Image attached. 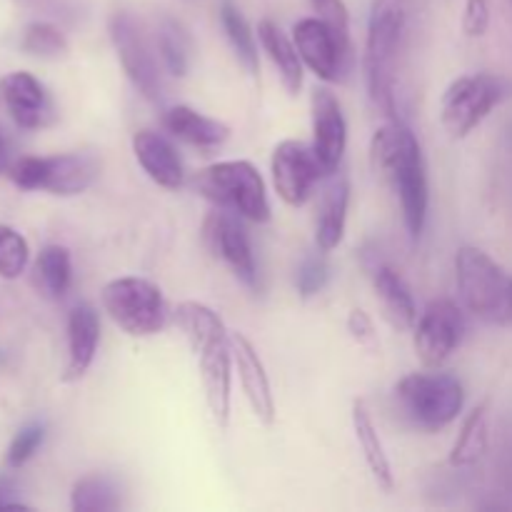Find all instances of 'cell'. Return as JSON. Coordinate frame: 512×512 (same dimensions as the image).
Wrapping results in <instances>:
<instances>
[{
	"mask_svg": "<svg viewBox=\"0 0 512 512\" xmlns=\"http://www.w3.org/2000/svg\"><path fill=\"white\" fill-rule=\"evenodd\" d=\"M373 170L398 193L408 235L418 240L428 220V165L413 130L400 118H390L370 140Z\"/></svg>",
	"mask_w": 512,
	"mask_h": 512,
	"instance_id": "cell-1",
	"label": "cell"
},
{
	"mask_svg": "<svg viewBox=\"0 0 512 512\" xmlns=\"http://www.w3.org/2000/svg\"><path fill=\"white\" fill-rule=\"evenodd\" d=\"M408 28V0H373L365 40V80L375 108L385 118H398L395 110V55Z\"/></svg>",
	"mask_w": 512,
	"mask_h": 512,
	"instance_id": "cell-2",
	"label": "cell"
},
{
	"mask_svg": "<svg viewBox=\"0 0 512 512\" xmlns=\"http://www.w3.org/2000/svg\"><path fill=\"white\" fill-rule=\"evenodd\" d=\"M455 280L468 313L490 325H512V275L498 260L463 245L455 255Z\"/></svg>",
	"mask_w": 512,
	"mask_h": 512,
	"instance_id": "cell-3",
	"label": "cell"
},
{
	"mask_svg": "<svg viewBox=\"0 0 512 512\" xmlns=\"http://www.w3.org/2000/svg\"><path fill=\"white\" fill-rule=\"evenodd\" d=\"M193 188L218 205L220 210L240 215L253 223H268L270 200L260 170L250 160H223L198 170Z\"/></svg>",
	"mask_w": 512,
	"mask_h": 512,
	"instance_id": "cell-4",
	"label": "cell"
},
{
	"mask_svg": "<svg viewBox=\"0 0 512 512\" xmlns=\"http://www.w3.org/2000/svg\"><path fill=\"white\" fill-rule=\"evenodd\" d=\"M395 400L413 428L440 433L463 413L465 388L450 373H410L395 385Z\"/></svg>",
	"mask_w": 512,
	"mask_h": 512,
	"instance_id": "cell-5",
	"label": "cell"
},
{
	"mask_svg": "<svg viewBox=\"0 0 512 512\" xmlns=\"http://www.w3.org/2000/svg\"><path fill=\"white\" fill-rule=\"evenodd\" d=\"M105 313L130 338H150L158 335L168 323V305L163 290L148 278L125 275L105 283L103 293Z\"/></svg>",
	"mask_w": 512,
	"mask_h": 512,
	"instance_id": "cell-6",
	"label": "cell"
},
{
	"mask_svg": "<svg viewBox=\"0 0 512 512\" xmlns=\"http://www.w3.org/2000/svg\"><path fill=\"white\" fill-rule=\"evenodd\" d=\"M512 85L503 75L470 73L460 75L440 100V123L450 138H468L505 98H510Z\"/></svg>",
	"mask_w": 512,
	"mask_h": 512,
	"instance_id": "cell-7",
	"label": "cell"
},
{
	"mask_svg": "<svg viewBox=\"0 0 512 512\" xmlns=\"http://www.w3.org/2000/svg\"><path fill=\"white\" fill-rule=\"evenodd\" d=\"M100 163L90 153H60V155H25L8 165V178L20 190H43V193L80 195L95 183Z\"/></svg>",
	"mask_w": 512,
	"mask_h": 512,
	"instance_id": "cell-8",
	"label": "cell"
},
{
	"mask_svg": "<svg viewBox=\"0 0 512 512\" xmlns=\"http://www.w3.org/2000/svg\"><path fill=\"white\" fill-rule=\"evenodd\" d=\"M108 30L115 53H118L120 65H123L130 83L150 103H160L163 100V80H160L158 63H155L148 38H145L135 15H130L128 10H118L110 18Z\"/></svg>",
	"mask_w": 512,
	"mask_h": 512,
	"instance_id": "cell-9",
	"label": "cell"
},
{
	"mask_svg": "<svg viewBox=\"0 0 512 512\" xmlns=\"http://www.w3.org/2000/svg\"><path fill=\"white\" fill-rule=\"evenodd\" d=\"M465 315L453 300H433L415 323V353L420 363L430 370H438L465 338Z\"/></svg>",
	"mask_w": 512,
	"mask_h": 512,
	"instance_id": "cell-10",
	"label": "cell"
},
{
	"mask_svg": "<svg viewBox=\"0 0 512 512\" xmlns=\"http://www.w3.org/2000/svg\"><path fill=\"white\" fill-rule=\"evenodd\" d=\"M293 43L298 48L303 65H308L325 83H338L348 73L353 45L345 43L325 20L303 18L293 25Z\"/></svg>",
	"mask_w": 512,
	"mask_h": 512,
	"instance_id": "cell-11",
	"label": "cell"
},
{
	"mask_svg": "<svg viewBox=\"0 0 512 512\" xmlns=\"http://www.w3.org/2000/svg\"><path fill=\"white\" fill-rule=\"evenodd\" d=\"M270 173H273L275 193L290 208H300L308 203L318 180L325 175L315 158L313 145L303 143V140H283L275 145L273 158H270Z\"/></svg>",
	"mask_w": 512,
	"mask_h": 512,
	"instance_id": "cell-12",
	"label": "cell"
},
{
	"mask_svg": "<svg viewBox=\"0 0 512 512\" xmlns=\"http://www.w3.org/2000/svg\"><path fill=\"white\" fill-rule=\"evenodd\" d=\"M310 120H313V153L323 173L333 175L340 170L345 148H348V123L335 93L328 88H315L310 95Z\"/></svg>",
	"mask_w": 512,
	"mask_h": 512,
	"instance_id": "cell-13",
	"label": "cell"
},
{
	"mask_svg": "<svg viewBox=\"0 0 512 512\" xmlns=\"http://www.w3.org/2000/svg\"><path fill=\"white\" fill-rule=\"evenodd\" d=\"M200 365V380H203L205 403L218 428H228L230 423V375H233V343L230 335L223 333L210 338L208 343L193 350Z\"/></svg>",
	"mask_w": 512,
	"mask_h": 512,
	"instance_id": "cell-14",
	"label": "cell"
},
{
	"mask_svg": "<svg viewBox=\"0 0 512 512\" xmlns=\"http://www.w3.org/2000/svg\"><path fill=\"white\" fill-rule=\"evenodd\" d=\"M205 235H208L210 248L223 258V263L233 270L235 278L248 288H258V263H255L248 230L240 223V215L228 213V210L213 213L205 223Z\"/></svg>",
	"mask_w": 512,
	"mask_h": 512,
	"instance_id": "cell-15",
	"label": "cell"
},
{
	"mask_svg": "<svg viewBox=\"0 0 512 512\" xmlns=\"http://www.w3.org/2000/svg\"><path fill=\"white\" fill-rule=\"evenodd\" d=\"M0 98L18 128L38 130L53 123L55 110L48 90L35 75L25 70H15L0 78Z\"/></svg>",
	"mask_w": 512,
	"mask_h": 512,
	"instance_id": "cell-16",
	"label": "cell"
},
{
	"mask_svg": "<svg viewBox=\"0 0 512 512\" xmlns=\"http://www.w3.org/2000/svg\"><path fill=\"white\" fill-rule=\"evenodd\" d=\"M230 343H233V358L235 365H238L240 385H243V393L245 400L250 403V410H253L255 418L263 425H273L275 398L273 388H270V378L265 373L263 358H260L255 345L245 335L233 333L230 335Z\"/></svg>",
	"mask_w": 512,
	"mask_h": 512,
	"instance_id": "cell-17",
	"label": "cell"
},
{
	"mask_svg": "<svg viewBox=\"0 0 512 512\" xmlns=\"http://www.w3.org/2000/svg\"><path fill=\"white\" fill-rule=\"evenodd\" d=\"M133 153L143 173L165 190H180L185 185V168L178 150L165 135L155 130H140L133 135Z\"/></svg>",
	"mask_w": 512,
	"mask_h": 512,
	"instance_id": "cell-18",
	"label": "cell"
},
{
	"mask_svg": "<svg viewBox=\"0 0 512 512\" xmlns=\"http://www.w3.org/2000/svg\"><path fill=\"white\" fill-rule=\"evenodd\" d=\"M100 343V320L93 305L78 303L68 315V360H65V383L83 378L93 365Z\"/></svg>",
	"mask_w": 512,
	"mask_h": 512,
	"instance_id": "cell-19",
	"label": "cell"
},
{
	"mask_svg": "<svg viewBox=\"0 0 512 512\" xmlns=\"http://www.w3.org/2000/svg\"><path fill=\"white\" fill-rule=\"evenodd\" d=\"M348 208H350V180L348 175L338 173L330 175L328 185L320 198L318 220H315V243L318 250L330 253L338 248L345 238V225H348Z\"/></svg>",
	"mask_w": 512,
	"mask_h": 512,
	"instance_id": "cell-20",
	"label": "cell"
},
{
	"mask_svg": "<svg viewBox=\"0 0 512 512\" xmlns=\"http://www.w3.org/2000/svg\"><path fill=\"white\" fill-rule=\"evenodd\" d=\"M368 275L373 280V288L378 293L380 303H383V310L390 323L398 330L415 328L418 308H415L413 293H410V285L405 283L403 275L393 265L383 263V260H375V265L368 268Z\"/></svg>",
	"mask_w": 512,
	"mask_h": 512,
	"instance_id": "cell-21",
	"label": "cell"
},
{
	"mask_svg": "<svg viewBox=\"0 0 512 512\" xmlns=\"http://www.w3.org/2000/svg\"><path fill=\"white\" fill-rule=\"evenodd\" d=\"M163 125L173 138L195 148H218L230 138V128L223 120L208 118L190 105H173L165 110Z\"/></svg>",
	"mask_w": 512,
	"mask_h": 512,
	"instance_id": "cell-22",
	"label": "cell"
},
{
	"mask_svg": "<svg viewBox=\"0 0 512 512\" xmlns=\"http://www.w3.org/2000/svg\"><path fill=\"white\" fill-rule=\"evenodd\" d=\"M258 40L265 53H268L270 63L278 68L285 90L290 95H298L300 88H303V58H300L293 38H288L273 20L265 18L258 23Z\"/></svg>",
	"mask_w": 512,
	"mask_h": 512,
	"instance_id": "cell-23",
	"label": "cell"
},
{
	"mask_svg": "<svg viewBox=\"0 0 512 512\" xmlns=\"http://www.w3.org/2000/svg\"><path fill=\"white\" fill-rule=\"evenodd\" d=\"M353 430H355V438H358L360 443V450H363V458H365V465H368L370 475H373L375 483H378L380 488L390 493V490L395 488L393 465H390V458L388 453H385L383 440H380L378 428H375L373 418H370L363 400H355L353 403Z\"/></svg>",
	"mask_w": 512,
	"mask_h": 512,
	"instance_id": "cell-24",
	"label": "cell"
},
{
	"mask_svg": "<svg viewBox=\"0 0 512 512\" xmlns=\"http://www.w3.org/2000/svg\"><path fill=\"white\" fill-rule=\"evenodd\" d=\"M220 23H223L225 35H228V43L233 48L238 63L248 70L250 75H258L260 70V55H258V43H255V33L250 28L248 18L243 15V10L238 8V3L233 0H220Z\"/></svg>",
	"mask_w": 512,
	"mask_h": 512,
	"instance_id": "cell-25",
	"label": "cell"
},
{
	"mask_svg": "<svg viewBox=\"0 0 512 512\" xmlns=\"http://www.w3.org/2000/svg\"><path fill=\"white\" fill-rule=\"evenodd\" d=\"M488 413L490 403L483 400L480 405H475L473 410L465 418L463 428H460L458 440L453 445V453H450V465L455 468H468V465H475L488 450Z\"/></svg>",
	"mask_w": 512,
	"mask_h": 512,
	"instance_id": "cell-26",
	"label": "cell"
},
{
	"mask_svg": "<svg viewBox=\"0 0 512 512\" xmlns=\"http://www.w3.org/2000/svg\"><path fill=\"white\" fill-rule=\"evenodd\" d=\"M158 53L163 65L168 68L170 75L175 78H185L193 63V38H190L188 30L183 28V23L173 18H163L158 23Z\"/></svg>",
	"mask_w": 512,
	"mask_h": 512,
	"instance_id": "cell-27",
	"label": "cell"
},
{
	"mask_svg": "<svg viewBox=\"0 0 512 512\" xmlns=\"http://www.w3.org/2000/svg\"><path fill=\"white\" fill-rule=\"evenodd\" d=\"M175 318H178V328L183 330L190 350L208 343L210 338H218V335L228 333L223 318L210 305L198 303V300H185V303H180L178 310H175Z\"/></svg>",
	"mask_w": 512,
	"mask_h": 512,
	"instance_id": "cell-28",
	"label": "cell"
},
{
	"mask_svg": "<svg viewBox=\"0 0 512 512\" xmlns=\"http://www.w3.org/2000/svg\"><path fill=\"white\" fill-rule=\"evenodd\" d=\"M38 283L48 298H63L73 285V258L63 245H45L35 263Z\"/></svg>",
	"mask_w": 512,
	"mask_h": 512,
	"instance_id": "cell-29",
	"label": "cell"
},
{
	"mask_svg": "<svg viewBox=\"0 0 512 512\" xmlns=\"http://www.w3.org/2000/svg\"><path fill=\"white\" fill-rule=\"evenodd\" d=\"M70 508L75 512H110L120 508V488L108 475H85L73 485Z\"/></svg>",
	"mask_w": 512,
	"mask_h": 512,
	"instance_id": "cell-30",
	"label": "cell"
},
{
	"mask_svg": "<svg viewBox=\"0 0 512 512\" xmlns=\"http://www.w3.org/2000/svg\"><path fill=\"white\" fill-rule=\"evenodd\" d=\"M20 48L28 55H35V58L43 60H60L68 55V38L60 28H55L53 23H45V20H38V23H30L28 28L23 30V38H20Z\"/></svg>",
	"mask_w": 512,
	"mask_h": 512,
	"instance_id": "cell-31",
	"label": "cell"
},
{
	"mask_svg": "<svg viewBox=\"0 0 512 512\" xmlns=\"http://www.w3.org/2000/svg\"><path fill=\"white\" fill-rule=\"evenodd\" d=\"M28 260V240L10 225H0V278H20L28 268Z\"/></svg>",
	"mask_w": 512,
	"mask_h": 512,
	"instance_id": "cell-32",
	"label": "cell"
},
{
	"mask_svg": "<svg viewBox=\"0 0 512 512\" xmlns=\"http://www.w3.org/2000/svg\"><path fill=\"white\" fill-rule=\"evenodd\" d=\"M323 250L320 253L308 255L303 263L298 265V273H295V288H298V295L303 300L315 298L325 290L330 280V265L328 260L323 258Z\"/></svg>",
	"mask_w": 512,
	"mask_h": 512,
	"instance_id": "cell-33",
	"label": "cell"
},
{
	"mask_svg": "<svg viewBox=\"0 0 512 512\" xmlns=\"http://www.w3.org/2000/svg\"><path fill=\"white\" fill-rule=\"evenodd\" d=\"M45 440V425L43 423H28L25 428H20L15 433L13 443L8 445V453H5V463L10 468H23Z\"/></svg>",
	"mask_w": 512,
	"mask_h": 512,
	"instance_id": "cell-34",
	"label": "cell"
},
{
	"mask_svg": "<svg viewBox=\"0 0 512 512\" xmlns=\"http://www.w3.org/2000/svg\"><path fill=\"white\" fill-rule=\"evenodd\" d=\"M320 20L330 25L345 43H350V13L343 0H310Z\"/></svg>",
	"mask_w": 512,
	"mask_h": 512,
	"instance_id": "cell-35",
	"label": "cell"
},
{
	"mask_svg": "<svg viewBox=\"0 0 512 512\" xmlns=\"http://www.w3.org/2000/svg\"><path fill=\"white\" fill-rule=\"evenodd\" d=\"M490 28V0H465L463 33L468 38H483Z\"/></svg>",
	"mask_w": 512,
	"mask_h": 512,
	"instance_id": "cell-36",
	"label": "cell"
},
{
	"mask_svg": "<svg viewBox=\"0 0 512 512\" xmlns=\"http://www.w3.org/2000/svg\"><path fill=\"white\" fill-rule=\"evenodd\" d=\"M348 333L353 340L363 348H375L378 345V333H375V323L365 310H350L348 315Z\"/></svg>",
	"mask_w": 512,
	"mask_h": 512,
	"instance_id": "cell-37",
	"label": "cell"
},
{
	"mask_svg": "<svg viewBox=\"0 0 512 512\" xmlns=\"http://www.w3.org/2000/svg\"><path fill=\"white\" fill-rule=\"evenodd\" d=\"M13 508H30L25 500H20V488L13 478L0 475V510H13Z\"/></svg>",
	"mask_w": 512,
	"mask_h": 512,
	"instance_id": "cell-38",
	"label": "cell"
},
{
	"mask_svg": "<svg viewBox=\"0 0 512 512\" xmlns=\"http://www.w3.org/2000/svg\"><path fill=\"white\" fill-rule=\"evenodd\" d=\"M10 165V143L3 133H0V173H5Z\"/></svg>",
	"mask_w": 512,
	"mask_h": 512,
	"instance_id": "cell-39",
	"label": "cell"
}]
</instances>
